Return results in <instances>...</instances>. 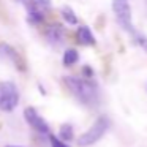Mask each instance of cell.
<instances>
[{"label": "cell", "instance_id": "6da1fadb", "mask_svg": "<svg viewBox=\"0 0 147 147\" xmlns=\"http://www.w3.org/2000/svg\"><path fill=\"white\" fill-rule=\"evenodd\" d=\"M63 84L70 93L87 108H95L100 105V89L95 81L89 78H76V76H65Z\"/></svg>", "mask_w": 147, "mask_h": 147}, {"label": "cell", "instance_id": "7a4b0ae2", "mask_svg": "<svg viewBox=\"0 0 147 147\" xmlns=\"http://www.w3.org/2000/svg\"><path fill=\"white\" fill-rule=\"evenodd\" d=\"M109 127H111V120H109L108 115H100V117L93 122L92 127H90L89 130H86L79 138H78V144H79L81 147L93 146V144H96L103 136H105L106 131L109 130Z\"/></svg>", "mask_w": 147, "mask_h": 147}, {"label": "cell", "instance_id": "3957f363", "mask_svg": "<svg viewBox=\"0 0 147 147\" xmlns=\"http://www.w3.org/2000/svg\"><path fill=\"white\" fill-rule=\"evenodd\" d=\"M19 105V90L11 81L0 82V109L3 112H11Z\"/></svg>", "mask_w": 147, "mask_h": 147}, {"label": "cell", "instance_id": "277c9868", "mask_svg": "<svg viewBox=\"0 0 147 147\" xmlns=\"http://www.w3.org/2000/svg\"><path fill=\"white\" fill-rule=\"evenodd\" d=\"M112 11L115 14V19L122 26V29L128 33L134 32L133 22H131V7L128 0H112Z\"/></svg>", "mask_w": 147, "mask_h": 147}, {"label": "cell", "instance_id": "5b68a950", "mask_svg": "<svg viewBox=\"0 0 147 147\" xmlns=\"http://www.w3.org/2000/svg\"><path fill=\"white\" fill-rule=\"evenodd\" d=\"M24 117H26L27 123H29L35 131H38L40 134H45V136H51V128H49L48 122L38 114V111H36L35 108H26Z\"/></svg>", "mask_w": 147, "mask_h": 147}, {"label": "cell", "instance_id": "8992f818", "mask_svg": "<svg viewBox=\"0 0 147 147\" xmlns=\"http://www.w3.org/2000/svg\"><path fill=\"white\" fill-rule=\"evenodd\" d=\"M0 57L10 60L19 71H26V63H24L21 54L13 48V46L7 45V43H2V45H0Z\"/></svg>", "mask_w": 147, "mask_h": 147}, {"label": "cell", "instance_id": "52a82bcc", "mask_svg": "<svg viewBox=\"0 0 147 147\" xmlns=\"http://www.w3.org/2000/svg\"><path fill=\"white\" fill-rule=\"evenodd\" d=\"M45 36H46V40H48L49 45L59 46V45H62L63 40H65V29L60 26V24H51V26L46 27Z\"/></svg>", "mask_w": 147, "mask_h": 147}, {"label": "cell", "instance_id": "ba28073f", "mask_svg": "<svg viewBox=\"0 0 147 147\" xmlns=\"http://www.w3.org/2000/svg\"><path fill=\"white\" fill-rule=\"evenodd\" d=\"M76 36H78V41L84 46H93L96 43L95 35L92 33V30L89 29L87 26H79L76 30Z\"/></svg>", "mask_w": 147, "mask_h": 147}, {"label": "cell", "instance_id": "9c48e42d", "mask_svg": "<svg viewBox=\"0 0 147 147\" xmlns=\"http://www.w3.org/2000/svg\"><path fill=\"white\" fill-rule=\"evenodd\" d=\"M26 8H27V21H29V24L40 26L41 22H45V18H46L45 11H40L33 7H26Z\"/></svg>", "mask_w": 147, "mask_h": 147}, {"label": "cell", "instance_id": "30bf717a", "mask_svg": "<svg viewBox=\"0 0 147 147\" xmlns=\"http://www.w3.org/2000/svg\"><path fill=\"white\" fill-rule=\"evenodd\" d=\"M60 14H62L63 21L68 24V26H78V24H79V21H78L76 13H74V11L71 10L70 7H63V8L60 10Z\"/></svg>", "mask_w": 147, "mask_h": 147}, {"label": "cell", "instance_id": "8fae6325", "mask_svg": "<svg viewBox=\"0 0 147 147\" xmlns=\"http://www.w3.org/2000/svg\"><path fill=\"white\" fill-rule=\"evenodd\" d=\"M78 60H79V54H78L76 49H67V51L63 52V59H62V62H63L65 67H73Z\"/></svg>", "mask_w": 147, "mask_h": 147}, {"label": "cell", "instance_id": "7c38bea8", "mask_svg": "<svg viewBox=\"0 0 147 147\" xmlns=\"http://www.w3.org/2000/svg\"><path fill=\"white\" fill-rule=\"evenodd\" d=\"M24 5H26V7H33V8H36V10L46 13V11L51 8V0H27Z\"/></svg>", "mask_w": 147, "mask_h": 147}, {"label": "cell", "instance_id": "4fadbf2b", "mask_svg": "<svg viewBox=\"0 0 147 147\" xmlns=\"http://www.w3.org/2000/svg\"><path fill=\"white\" fill-rule=\"evenodd\" d=\"M59 134H60V139L63 141H71L73 139V125L70 123H63L59 130Z\"/></svg>", "mask_w": 147, "mask_h": 147}, {"label": "cell", "instance_id": "5bb4252c", "mask_svg": "<svg viewBox=\"0 0 147 147\" xmlns=\"http://www.w3.org/2000/svg\"><path fill=\"white\" fill-rule=\"evenodd\" d=\"M133 40H134V43H136L139 48H142L144 51L147 52V36L144 35V33H141V32H138V30H134L133 33Z\"/></svg>", "mask_w": 147, "mask_h": 147}, {"label": "cell", "instance_id": "9a60e30c", "mask_svg": "<svg viewBox=\"0 0 147 147\" xmlns=\"http://www.w3.org/2000/svg\"><path fill=\"white\" fill-rule=\"evenodd\" d=\"M49 141H51V147H70L67 144V141L60 139V138L54 136V134H51V136H49Z\"/></svg>", "mask_w": 147, "mask_h": 147}, {"label": "cell", "instance_id": "2e32d148", "mask_svg": "<svg viewBox=\"0 0 147 147\" xmlns=\"http://www.w3.org/2000/svg\"><path fill=\"white\" fill-rule=\"evenodd\" d=\"M82 73H84V76L89 78V79H90V78H93V70L90 67H87V65L82 68Z\"/></svg>", "mask_w": 147, "mask_h": 147}, {"label": "cell", "instance_id": "e0dca14e", "mask_svg": "<svg viewBox=\"0 0 147 147\" xmlns=\"http://www.w3.org/2000/svg\"><path fill=\"white\" fill-rule=\"evenodd\" d=\"M18 2H21V3H26L27 0H18Z\"/></svg>", "mask_w": 147, "mask_h": 147}, {"label": "cell", "instance_id": "ac0fdd59", "mask_svg": "<svg viewBox=\"0 0 147 147\" xmlns=\"http://www.w3.org/2000/svg\"><path fill=\"white\" fill-rule=\"evenodd\" d=\"M8 147H19V146H8Z\"/></svg>", "mask_w": 147, "mask_h": 147}]
</instances>
